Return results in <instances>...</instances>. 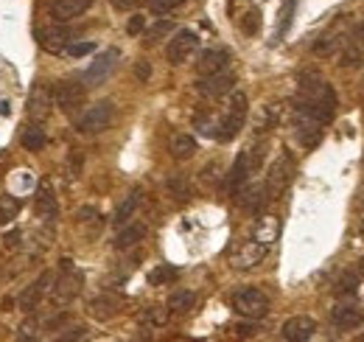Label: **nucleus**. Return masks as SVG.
Masks as SVG:
<instances>
[{"mask_svg":"<svg viewBox=\"0 0 364 342\" xmlns=\"http://www.w3.org/2000/svg\"><path fill=\"white\" fill-rule=\"evenodd\" d=\"M294 110L317 118L320 124H328L334 118V112H337V93L317 73L303 76L300 79V90H297V98H294Z\"/></svg>","mask_w":364,"mask_h":342,"instance_id":"f257e3e1","label":"nucleus"},{"mask_svg":"<svg viewBox=\"0 0 364 342\" xmlns=\"http://www.w3.org/2000/svg\"><path fill=\"white\" fill-rule=\"evenodd\" d=\"M244 118H247V96H244V93H233V98H230V104H227V112H224V118L219 121V126L213 129V135H216L221 143L233 140V138L244 129Z\"/></svg>","mask_w":364,"mask_h":342,"instance_id":"f03ea898","label":"nucleus"},{"mask_svg":"<svg viewBox=\"0 0 364 342\" xmlns=\"http://www.w3.org/2000/svg\"><path fill=\"white\" fill-rule=\"evenodd\" d=\"M82 272H76L73 267H70V261H62V278H56L53 281V287L48 289V295H51V303L53 306H67L79 292H82Z\"/></svg>","mask_w":364,"mask_h":342,"instance_id":"7ed1b4c3","label":"nucleus"},{"mask_svg":"<svg viewBox=\"0 0 364 342\" xmlns=\"http://www.w3.org/2000/svg\"><path fill=\"white\" fill-rule=\"evenodd\" d=\"M233 309H235V315H241L247 320H261L269 312V298L261 289L247 287V289H238L233 295Z\"/></svg>","mask_w":364,"mask_h":342,"instance_id":"20e7f679","label":"nucleus"},{"mask_svg":"<svg viewBox=\"0 0 364 342\" xmlns=\"http://www.w3.org/2000/svg\"><path fill=\"white\" fill-rule=\"evenodd\" d=\"M112 115H115L112 104H110V101H98V104H93V107H87V110L82 112V118L76 121V129H79L82 135H98V132L110 129Z\"/></svg>","mask_w":364,"mask_h":342,"instance_id":"39448f33","label":"nucleus"},{"mask_svg":"<svg viewBox=\"0 0 364 342\" xmlns=\"http://www.w3.org/2000/svg\"><path fill=\"white\" fill-rule=\"evenodd\" d=\"M292 174H294V163H292V157H289V154H280V157L272 163V169H269V174H266V183H264V194H266V199H278V197L289 188Z\"/></svg>","mask_w":364,"mask_h":342,"instance_id":"423d86ee","label":"nucleus"},{"mask_svg":"<svg viewBox=\"0 0 364 342\" xmlns=\"http://www.w3.org/2000/svg\"><path fill=\"white\" fill-rule=\"evenodd\" d=\"M261 163H264V146H252V149L241 152L238 160H235V166H233V171H230V185H233V191H238L241 185H247L249 177L261 169Z\"/></svg>","mask_w":364,"mask_h":342,"instance_id":"0eeeda50","label":"nucleus"},{"mask_svg":"<svg viewBox=\"0 0 364 342\" xmlns=\"http://www.w3.org/2000/svg\"><path fill=\"white\" fill-rule=\"evenodd\" d=\"M196 48H199L196 31L182 28V31H177V34L171 37V42H169V48H166V56H169L171 65H185V62L196 53Z\"/></svg>","mask_w":364,"mask_h":342,"instance_id":"6e6552de","label":"nucleus"},{"mask_svg":"<svg viewBox=\"0 0 364 342\" xmlns=\"http://www.w3.org/2000/svg\"><path fill=\"white\" fill-rule=\"evenodd\" d=\"M51 96H53V104L62 112H76L84 104V84H79V81H59Z\"/></svg>","mask_w":364,"mask_h":342,"instance_id":"1a4fd4ad","label":"nucleus"},{"mask_svg":"<svg viewBox=\"0 0 364 342\" xmlns=\"http://www.w3.org/2000/svg\"><path fill=\"white\" fill-rule=\"evenodd\" d=\"M37 42H39L42 51L59 56L70 45V31L65 25H42V28H37Z\"/></svg>","mask_w":364,"mask_h":342,"instance_id":"9d476101","label":"nucleus"},{"mask_svg":"<svg viewBox=\"0 0 364 342\" xmlns=\"http://www.w3.org/2000/svg\"><path fill=\"white\" fill-rule=\"evenodd\" d=\"M233 84H235V76H233L230 70H219V73L202 76V79L196 81V90H199L202 96H207V98H221V96H227V93L233 90Z\"/></svg>","mask_w":364,"mask_h":342,"instance_id":"9b49d317","label":"nucleus"},{"mask_svg":"<svg viewBox=\"0 0 364 342\" xmlns=\"http://www.w3.org/2000/svg\"><path fill=\"white\" fill-rule=\"evenodd\" d=\"M266 253H269L266 244L249 239V242H244V244L230 256V264H233L235 270H252V267H258V264L266 258Z\"/></svg>","mask_w":364,"mask_h":342,"instance_id":"f8f14e48","label":"nucleus"},{"mask_svg":"<svg viewBox=\"0 0 364 342\" xmlns=\"http://www.w3.org/2000/svg\"><path fill=\"white\" fill-rule=\"evenodd\" d=\"M118 59H121L118 48L104 51V53H101V56H98V59L84 70V84H101V81H107V79H110V73L115 70Z\"/></svg>","mask_w":364,"mask_h":342,"instance_id":"ddd939ff","label":"nucleus"},{"mask_svg":"<svg viewBox=\"0 0 364 342\" xmlns=\"http://www.w3.org/2000/svg\"><path fill=\"white\" fill-rule=\"evenodd\" d=\"M294 135H297V140L306 149H311V146H317L323 140V124L317 118H311V115H306V112L297 110L294 112Z\"/></svg>","mask_w":364,"mask_h":342,"instance_id":"4468645a","label":"nucleus"},{"mask_svg":"<svg viewBox=\"0 0 364 342\" xmlns=\"http://www.w3.org/2000/svg\"><path fill=\"white\" fill-rule=\"evenodd\" d=\"M283 340H292V342H306L311 340L317 334V320L308 317V315H297V317H289L280 329Z\"/></svg>","mask_w":364,"mask_h":342,"instance_id":"2eb2a0df","label":"nucleus"},{"mask_svg":"<svg viewBox=\"0 0 364 342\" xmlns=\"http://www.w3.org/2000/svg\"><path fill=\"white\" fill-rule=\"evenodd\" d=\"M364 59V22H359L351 34V39L342 42V59L339 65L342 67H359Z\"/></svg>","mask_w":364,"mask_h":342,"instance_id":"dca6fc26","label":"nucleus"},{"mask_svg":"<svg viewBox=\"0 0 364 342\" xmlns=\"http://www.w3.org/2000/svg\"><path fill=\"white\" fill-rule=\"evenodd\" d=\"M51 284H53V272H42V275H39V281H37V284H31V287L17 298L20 309H22V312H34V309L42 303V298L48 295Z\"/></svg>","mask_w":364,"mask_h":342,"instance_id":"f3484780","label":"nucleus"},{"mask_svg":"<svg viewBox=\"0 0 364 342\" xmlns=\"http://www.w3.org/2000/svg\"><path fill=\"white\" fill-rule=\"evenodd\" d=\"M331 323L339 329V331H351L362 323V312L356 306V301H342L331 309Z\"/></svg>","mask_w":364,"mask_h":342,"instance_id":"a211bd4d","label":"nucleus"},{"mask_svg":"<svg viewBox=\"0 0 364 342\" xmlns=\"http://www.w3.org/2000/svg\"><path fill=\"white\" fill-rule=\"evenodd\" d=\"M51 107H53V96L48 93V87L39 81V84H34V90H31V96H28V115L39 124V121H45L48 115H51Z\"/></svg>","mask_w":364,"mask_h":342,"instance_id":"6ab92c4d","label":"nucleus"},{"mask_svg":"<svg viewBox=\"0 0 364 342\" xmlns=\"http://www.w3.org/2000/svg\"><path fill=\"white\" fill-rule=\"evenodd\" d=\"M90 6H93V0H51L48 3V14L56 22H67V20L79 17V14H84Z\"/></svg>","mask_w":364,"mask_h":342,"instance_id":"aec40b11","label":"nucleus"},{"mask_svg":"<svg viewBox=\"0 0 364 342\" xmlns=\"http://www.w3.org/2000/svg\"><path fill=\"white\" fill-rule=\"evenodd\" d=\"M227 67H230V51H224V48H210V51H202V56H199V62H196L199 76L219 73V70H227Z\"/></svg>","mask_w":364,"mask_h":342,"instance_id":"412c9836","label":"nucleus"},{"mask_svg":"<svg viewBox=\"0 0 364 342\" xmlns=\"http://www.w3.org/2000/svg\"><path fill=\"white\" fill-rule=\"evenodd\" d=\"M34 208H37V216H39L45 225H53V222L59 219V205H56V197H53V191H51V185H48V183H42V185H39Z\"/></svg>","mask_w":364,"mask_h":342,"instance_id":"4be33fe9","label":"nucleus"},{"mask_svg":"<svg viewBox=\"0 0 364 342\" xmlns=\"http://www.w3.org/2000/svg\"><path fill=\"white\" fill-rule=\"evenodd\" d=\"M118 309H121V301L118 298H112V295H96L90 303H87V312H90V317H96V320H112L115 315H118Z\"/></svg>","mask_w":364,"mask_h":342,"instance_id":"5701e85b","label":"nucleus"},{"mask_svg":"<svg viewBox=\"0 0 364 342\" xmlns=\"http://www.w3.org/2000/svg\"><path fill=\"white\" fill-rule=\"evenodd\" d=\"M278 233H280L278 219H275V216H264V219H258L252 239H255V242H261V244H266V247H272V244L278 242Z\"/></svg>","mask_w":364,"mask_h":342,"instance_id":"b1692460","label":"nucleus"},{"mask_svg":"<svg viewBox=\"0 0 364 342\" xmlns=\"http://www.w3.org/2000/svg\"><path fill=\"white\" fill-rule=\"evenodd\" d=\"M143 236H146V225H124L121 233L115 236V247H118V250L135 247L138 242H143Z\"/></svg>","mask_w":364,"mask_h":342,"instance_id":"393cba45","label":"nucleus"},{"mask_svg":"<svg viewBox=\"0 0 364 342\" xmlns=\"http://www.w3.org/2000/svg\"><path fill=\"white\" fill-rule=\"evenodd\" d=\"M342 34H325V37H320L317 42H314V53L317 56H323V59H328V56H334L339 48H342Z\"/></svg>","mask_w":364,"mask_h":342,"instance_id":"a878e982","label":"nucleus"},{"mask_svg":"<svg viewBox=\"0 0 364 342\" xmlns=\"http://www.w3.org/2000/svg\"><path fill=\"white\" fill-rule=\"evenodd\" d=\"M171 154L177 157V160H188V157H193L196 154V140L190 138V135H174L171 138Z\"/></svg>","mask_w":364,"mask_h":342,"instance_id":"bb28decb","label":"nucleus"},{"mask_svg":"<svg viewBox=\"0 0 364 342\" xmlns=\"http://www.w3.org/2000/svg\"><path fill=\"white\" fill-rule=\"evenodd\" d=\"M138 205H141V191H132V194L121 202V208L115 211V225H126V222L132 219V213L138 211Z\"/></svg>","mask_w":364,"mask_h":342,"instance_id":"cd10ccee","label":"nucleus"},{"mask_svg":"<svg viewBox=\"0 0 364 342\" xmlns=\"http://www.w3.org/2000/svg\"><path fill=\"white\" fill-rule=\"evenodd\" d=\"M193 306H196V295L188 289H177L169 298V312H190Z\"/></svg>","mask_w":364,"mask_h":342,"instance_id":"c85d7f7f","label":"nucleus"},{"mask_svg":"<svg viewBox=\"0 0 364 342\" xmlns=\"http://www.w3.org/2000/svg\"><path fill=\"white\" fill-rule=\"evenodd\" d=\"M22 146H25L28 152H39V149L45 146V132L39 129V124H34V126H28V129L22 132Z\"/></svg>","mask_w":364,"mask_h":342,"instance_id":"c756f323","label":"nucleus"},{"mask_svg":"<svg viewBox=\"0 0 364 342\" xmlns=\"http://www.w3.org/2000/svg\"><path fill=\"white\" fill-rule=\"evenodd\" d=\"M17 213H20V202H17V197L3 194V197H0V225H8L11 219H17Z\"/></svg>","mask_w":364,"mask_h":342,"instance_id":"7c9ffc66","label":"nucleus"},{"mask_svg":"<svg viewBox=\"0 0 364 342\" xmlns=\"http://www.w3.org/2000/svg\"><path fill=\"white\" fill-rule=\"evenodd\" d=\"M141 323H143V326H152V329H160V326L169 323V309L152 306V309H146V312L141 315Z\"/></svg>","mask_w":364,"mask_h":342,"instance_id":"2f4dec72","label":"nucleus"},{"mask_svg":"<svg viewBox=\"0 0 364 342\" xmlns=\"http://www.w3.org/2000/svg\"><path fill=\"white\" fill-rule=\"evenodd\" d=\"M174 31V22L171 20H157L149 31H146V42L152 45V42H157V39H163V37H169Z\"/></svg>","mask_w":364,"mask_h":342,"instance_id":"473e14b6","label":"nucleus"},{"mask_svg":"<svg viewBox=\"0 0 364 342\" xmlns=\"http://www.w3.org/2000/svg\"><path fill=\"white\" fill-rule=\"evenodd\" d=\"M180 272L174 270V267H157L152 275H149V281L155 284V287H160V284H169V281H174Z\"/></svg>","mask_w":364,"mask_h":342,"instance_id":"72a5a7b5","label":"nucleus"},{"mask_svg":"<svg viewBox=\"0 0 364 342\" xmlns=\"http://www.w3.org/2000/svg\"><path fill=\"white\" fill-rule=\"evenodd\" d=\"M294 6H297V0H286V3H283L280 22H278V37H283V34H286V28H289V22H292V14H294Z\"/></svg>","mask_w":364,"mask_h":342,"instance_id":"f704fd0d","label":"nucleus"},{"mask_svg":"<svg viewBox=\"0 0 364 342\" xmlns=\"http://www.w3.org/2000/svg\"><path fill=\"white\" fill-rule=\"evenodd\" d=\"M241 28H244V34H258V28H261V14H258V11H247V17L241 20Z\"/></svg>","mask_w":364,"mask_h":342,"instance_id":"c9c22d12","label":"nucleus"},{"mask_svg":"<svg viewBox=\"0 0 364 342\" xmlns=\"http://www.w3.org/2000/svg\"><path fill=\"white\" fill-rule=\"evenodd\" d=\"M93 51H96L93 42H73V45H67V53H70V56H87V53H93Z\"/></svg>","mask_w":364,"mask_h":342,"instance_id":"e433bc0d","label":"nucleus"},{"mask_svg":"<svg viewBox=\"0 0 364 342\" xmlns=\"http://www.w3.org/2000/svg\"><path fill=\"white\" fill-rule=\"evenodd\" d=\"M149 3H152V8H155V11H160V14H163V11H171V8L182 6L185 0H149Z\"/></svg>","mask_w":364,"mask_h":342,"instance_id":"4c0bfd02","label":"nucleus"},{"mask_svg":"<svg viewBox=\"0 0 364 342\" xmlns=\"http://www.w3.org/2000/svg\"><path fill=\"white\" fill-rule=\"evenodd\" d=\"M143 25H146V17H143V14H135V17L129 20L126 31H129V34H141V31H143Z\"/></svg>","mask_w":364,"mask_h":342,"instance_id":"58836bf2","label":"nucleus"},{"mask_svg":"<svg viewBox=\"0 0 364 342\" xmlns=\"http://www.w3.org/2000/svg\"><path fill=\"white\" fill-rule=\"evenodd\" d=\"M79 222H96V219H101V213L96 211V208H79Z\"/></svg>","mask_w":364,"mask_h":342,"instance_id":"ea45409f","label":"nucleus"},{"mask_svg":"<svg viewBox=\"0 0 364 342\" xmlns=\"http://www.w3.org/2000/svg\"><path fill=\"white\" fill-rule=\"evenodd\" d=\"M169 188H171V191H174L177 197H188V194H190V188L185 185V180H182V177H177V180H171V183H169Z\"/></svg>","mask_w":364,"mask_h":342,"instance_id":"a19ab883","label":"nucleus"},{"mask_svg":"<svg viewBox=\"0 0 364 342\" xmlns=\"http://www.w3.org/2000/svg\"><path fill=\"white\" fill-rule=\"evenodd\" d=\"M84 334H87V329H82V326H79V329H70V334H65V337H62V340H76V337H79V340H82V337H84Z\"/></svg>","mask_w":364,"mask_h":342,"instance_id":"79ce46f5","label":"nucleus"},{"mask_svg":"<svg viewBox=\"0 0 364 342\" xmlns=\"http://www.w3.org/2000/svg\"><path fill=\"white\" fill-rule=\"evenodd\" d=\"M138 79H143V81L149 79V65L146 62H138Z\"/></svg>","mask_w":364,"mask_h":342,"instance_id":"37998d69","label":"nucleus"},{"mask_svg":"<svg viewBox=\"0 0 364 342\" xmlns=\"http://www.w3.org/2000/svg\"><path fill=\"white\" fill-rule=\"evenodd\" d=\"M110 3H112L115 8H121V11H124V8H132V3H135V0H110Z\"/></svg>","mask_w":364,"mask_h":342,"instance_id":"c03bdc74","label":"nucleus"},{"mask_svg":"<svg viewBox=\"0 0 364 342\" xmlns=\"http://www.w3.org/2000/svg\"><path fill=\"white\" fill-rule=\"evenodd\" d=\"M17 239H20V233H8L6 236V247H17Z\"/></svg>","mask_w":364,"mask_h":342,"instance_id":"a18cd8bd","label":"nucleus"},{"mask_svg":"<svg viewBox=\"0 0 364 342\" xmlns=\"http://www.w3.org/2000/svg\"><path fill=\"white\" fill-rule=\"evenodd\" d=\"M362 233H364V216H362Z\"/></svg>","mask_w":364,"mask_h":342,"instance_id":"49530a36","label":"nucleus"}]
</instances>
